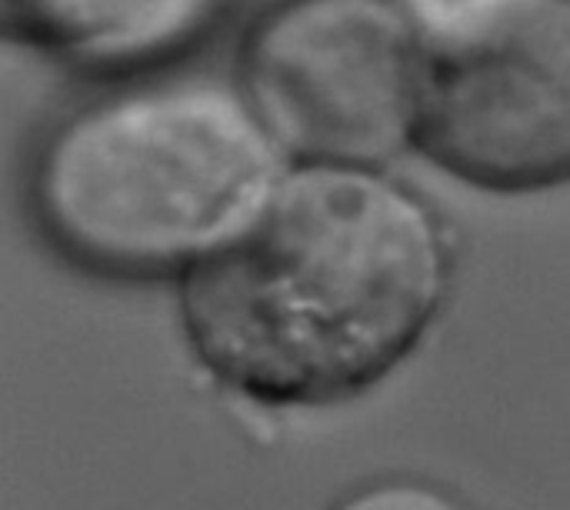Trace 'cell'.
I'll return each mask as SVG.
<instances>
[{
  "label": "cell",
  "instance_id": "cell-1",
  "mask_svg": "<svg viewBox=\"0 0 570 510\" xmlns=\"http://www.w3.org/2000/svg\"><path fill=\"white\" fill-rule=\"evenodd\" d=\"M441 210L387 167L287 164L257 220L177 284L180 331L257 408H334L428 337L454 287Z\"/></svg>",
  "mask_w": 570,
  "mask_h": 510
},
{
  "label": "cell",
  "instance_id": "cell-7",
  "mask_svg": "<svg viewBox=\"0 0 570 510\" xmlns=\"http://www.w3.org/2000/svg\"><path fill=\"white\" fill-rule=\"evenodd\" d=\"M471 3H478V0H404V7L414 13V20L421 23V30L441 27L444 20H451L454 13H461Z\"/></svg>",
  "mask_w": 570,
  "mask_h": 510
},
{
  "label": "cell",
  "instance_id": "cell-8",
  "mask_svg": "<svg viewBox=\"0 0 570 510\" xmlns=\"http://www.w3.org/2000/svg\"><path fill=\"white\" fill-rule=\"evenodd\" d=\"M267 3H271V0H267Z\"/></svg>",
  "mask_w": 570,
  "mask_h": 510
},
{
  "label": "cell",
  "instance_id": "cell-2",
  "mask_svg": "<svg viewBox=\"0 0 570 510\" xmlns=\"http://www.w3.org/2000/svg\"><path fill=\"white\" fill-rule=\"evenodd\" d=\"M287 157L234 77L147 73L60 110L23 207L37 237L100 281H184L264 210Z\"/></svg>",
  "mask_w": 570,
  "mask_h": 510
},
{
  "label": "cell",
  "instance_id": "cell-5",
  "mask_svg": "<svg viewBox=\"0 0 570 510\" xmlns=\"http://www.w3.org/2000/svg\"><path fill=\"white\" fill-rule=\"evenodd\" d=\"M230 0H0L3 37L87 80L170 70Z\"/></svg>",
  "mask_w": 570,
  "mask_h": 510
},
{
  "label": "cell",
  "instance_id": "cell-4",
  "mask_svg": "<svg viewBox=\"0 0 570 510\" xmlns=\"http://www.w3.org/2000/svg\"><path fill=\"white\" fill-rule=\"evenodd\" d=\"M414 150L488 194L570 184V0H478L424 30Z\"/></svg>",
  "mask_w": 570,
  "mask_h": 510
},
{
  "label": "cell",
  "instance_id": "cell-3",
  "mask_svg": "<svg viewBox=\"0 0 570 510\" xmlns=\"http://www.w3.org/2000/svg\"><path fill=\"white\" fill-rule=\"evenodd\" d=\"M424 30L404 0H271L234 80L291 164L391 167L414 150Z\"/></svg>",
  "mask_w": 570,
  "mask_h": 510
},
{
  "label": "cell",
  "instance_id": "cell-6",
  "mask_svg": "<svg viewBox=\"0 0 570 510\" xmlns=\"http://www.w3.org/2000/svg\"><path fill=\"white\" fill-rule=\"evenodd\" d=\"M327 510H478L454 488L424 474H381L344 491Z\"/></svg>",
  "mask_w": 570,
  "mask_h": 510
}]
</instances>
